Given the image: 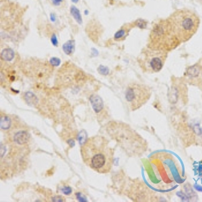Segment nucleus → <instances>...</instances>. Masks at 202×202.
<instances>
[{"mask_svg": "<svg viewBox=\"0 0 202 202\" xmlns=\"http://www.w3.org/2000/svg\"><path fill=\"white\" fill-rule=\"evenodd\" d=\"M1 57L2 60L5 62H9L12 61L14 57V51L11 49H5L2 51L1 54Z\"/></svg>", "mask_w": 202, "mask_h": 202, "instance_id": "ddd939ff", "label": "nucleus"}, {"mask_svg": "<svg viewBox=\"0 0 202 202\" xmlns=\"http://www.w3.org/2000/svg\"><path fill=\"white\" fill-rule=\"evenodd\" d=\"M61 190H62V193L66 195H70L72 193V189L69 187H64Z\"/></svg>", "mask_w": 202, "mask_h": 202, "instance_id": "6ab92c4d", "label": "nucleus"}, {"mask_svg": "<svg viewBox=\"0 0 202 202\" xmlns=\"http://www.w3.org/2000/svg\"><path fill=\"white\" fill-rule=\"evenodd\" d=\"M105 130L129 156L140 157L146 152V141L128 124L111 121L105 125Z\"/></svg>", "mask_w": 202, "mask_h": 202, "instance_id": "7ed1b4c3", "label": "nucleus"}, {"mask_svg": "<svg viewBox=\"0 0 202 202\" xmlns=\"http://www.w3.org/2000/svg\"><path fill=\"white\" fill-rule=\"evenodd\" d=\"M20 69L26 77L38 82L47 81L54 72L53 66L50 62L37 58L22 61L20 64Z\"/></svg>", "mask_w": 202, "mask_h": 202, "instance_id": "0eeeda50", "label": "nucleus"}, {"mask_svg": "<svg viewBox=\"0 0 202 202\" xmlns=\"http://www.w3.org/2000/svg\"><path fill=\"white\" fill-rule=\"evenodd\" d=\"M72 2L76 3V2H78V0H72Z\"/></svg>", "mask_w": 202, "mask_h": 202, "instance_id": "4be33fe9", "label": "nucleus"}, {"mask_svg": "<svg viewBox=\"0 0 202 202\" xmlns=\"http://www.w3.org/2000/svg\"><path fill=\"white\" fill-rule=\"evenodd\" d=\"M134 27H136L134 24V22H133V23H127L123 25V27L115 33L114 36V39L117 41H121L124 40L125 38L127 37L130 30L132 29Z\"/></svg>", "mask_w": 202, "mask_h": 202, "instance_id": "9b49d317", "label": "nucleus"}, {"mask_svg": "<svg viewBox=\"0 0 202 202\" xmlns=\"http://www.w3.org/2000/svg\"><path fill=\"white\" fill-rule=\"evenodd\" d=\"M181 43L166 18L160 19L153 25L147 47L154 50L168 52L176 49Z\"/></svg>", "mask_w": 202, "mask_h": 202, "instance_id": "20e7f679", "label": "nucleus"}, {"mask_svg": "<svg viewBox=\"0 0 202 202\" xmlns=\"http://www.w3.org/2000/svg\"><path fill=\"white\" fill-rule=\"evenodd\" d=\"M71 14L76 19V20L78 22V23L81 24L82 20V16H81V14H80V13L79 12V9L77 8L75 6H72L71 8Z\"/></svg>", "mask_w": 202, "mask_h": 202, "instance_id": "2eb2a0df", "label": "nucleus"}, {"mask_svg": "<svg viewBox=\"0 0 202 202\" xmlns=\"http://www.w3.org/2000/svg\"><path fill=\"white\" fill-rule=\"evenodd\" d=\"M81 156L84 164L98 173H108L113 167L114 151L103 136H95L86 140L81 146Z\"/></svg>", "mask_w": 202, "mask_h": 202, "instance_id": "f03ea898", "label": "nucleus"}, {"mask_svg": "<svg viewBox=\"0 0 202 202\" xmlns=\"http://www.w3.org/2000/svg\"><path fill=\"white\" fill-rule=\"evenodd\" d=\"M63 49L66 55H72L73 53V50H74V41L72 40L67 41L63 44Z\"/></svg>", "mask_w": 202, "mask_h": 202, "instance_id": "4468645a", "label": "nucleus"}, {"mask_svg": "<svg viewBox=\"0 0 202 202\" xmlns=\"http://www.w3.org/2000/svg\"><path fill=\"white\" fill-rule=\"evenodd\" d=\"M98 72L101 75L107 76V74H108V73H109V69H108L107 67H105L104 66H100L98 69Z\"/></svg>", "mask_w": 202, "mask_h": 202, "instance_id": "dca6fc26", "label": "nucleus"}, {"mask_svg": "<svg viewBox=\"0 0 202 202\" xmlns=\"http://www.w3.org/2000/svg\"><path fill=\"white\" fill-rule=\"evenodd\" d=\"M134 24L136 27H137L141 28L146 27V22H145L143 20H141V19L136 20V22H134Z\"/></svg>", "mask_w": 202, "mask_h": 202, "instance_id": "f3484780", "label": "nucleus"}, {"mask_svg": "<svg viewBox=\"0 0 202 202\" xmlns=\"http://www.w3.org/2000/svg\"><path fill=\"white\" fill-rule=\"evenodd\" d=\"M167 19L181 43L187 42L193 37L200 23L198 16L187 9H177Z\"/></svg>", "mask_w": 202, "mask_h": 202, "instance_id": "39448f33", "label": "nucleus"}, {"mask_svg": "<svg viewBox=\"0 0 202 202\" xmlns=\"http://www.w3.org/2000/svg\"><path fill=\"white\" fill-rule=\"evenodd\" d=\"M167 56L168 52L154 50L147 47L141 51L137 57V63L144 72L158 73L164 67Z\"/></svg>", "mask_w": 202, "mask_h": 202, "instance_id": "6e6552de", "label": "nucleus"}, {"mask_svg": "<svg viewBox=\"0 0 202 202\" xmlns=\"http://www.w3.org/2000/svg\"><path fill=\"white\" fill-rule=\"evenodd\" d=\"M149 162L147 174L154 187L168 190L181 183L182 169L180 163L174 156L160 152L152 156Z\"/></svg>", "mask_w": 202, "mask_h": 202, "instance_id": "f257e3e1", "label": "nucleus"}, {"mask_svg": "<svg viewBox=\"0 0 202 202\" xmlns=\"http://www.w3.org/2000/svg\"><path fill=\"white\" fill-rule=\"evenodd\" d=\"M51 1H52L53 4H55V5H59L62 2L63 0H51Z\"/></svg>", "mask_w": 202, "mask_h": 202, "instance_id": "412c9836", "label": "nucleus"}, {"mask_svg": "<svg viewBox=\"0 0 202 202\" xmlns=\"http://www.w3.org/2000/svg\"><path fill=\"white\" fill-rule=\"evenodd\" d=\"M51 41H52V43L54 45H55V46L57 45V40L55 35H53V37H51Z\"/></svg>", "mask_w": 202, "mask_h": 202, "instance_id": "aec40b11", "label": "nucleus"}, {"mask_svg": "<svg viewBox=\"0 0 202 202\" xmlns=\"http://www.w3.org/2000/svg\"><path fill=\"white\" fill-rule=\"evenodd\" d=\"M186 82L196 87L202 88V67L200 64L189 67L185 72Z\"/></svg>", "mask_w": 202, "mask_h": 202, "instance_id": "9d476101", "label": "nucleus"}, {"mask_svg": "<svg viewBox=\"0 0 202 202\" xmlns=\"http://www.w3.org/2000/svg\"><path fill=\"white\" fill-rule=\"evenodd\" d=\"M50 63H51V65H52V66H56L59 65L60 63H61V61L58 58H55V57H53V58L51 59Z\"/></svg>", "mask_w": 202, "mask_h": 202, "instance_id": "a211bd4d", "label": "nucleus"}, {"mask_svg": "<svg viewBox=\"0 0 202 202\" xmlns=\"http://www.w3.org/2000/svg\"><path fill=\"white\" fill-rule=\"evenodd\" d=\"M90 101L91 102V105L94 108L96 113H99L101 112L104 108L103 101L101 98L98 95H93L90 98Z\"/></svg>", "mask_w": 202, "mask_h": 202, "instance_id": "f8f14e48", "label": "nucleus"}, {"mask_svg": "<svg viewBox=\"0 0 202 202\" xmlns=\"http://www.w3.org/2000/svg\"><path fill=\"white\" fill-rule=\"evenodd\" d=\"M87 75L75 64L66 62L57 72L55 86L61 88H73L81 87L86 83Z\"/></svg>", "mask_w": 202, "mask_h": 202, "instance_id": "423d86ee", "label": "nucleus"}, {"mask_svg": "<svg viewBox=\"0 0 202 202\" xmlns=\"http://www.w3.org/2000/svg\"><path fill=\"white\" fill-rule=\"evenodd\" d=\"M152 91L148 86L140 83H131L125 93L128 107L131 111L139 109L150 100Z\"/></svg>", "mask_w": 202, "mask_h": 202, "instance_id": "1a4fd4ad", "label": "nucleus"}]
</instances>
